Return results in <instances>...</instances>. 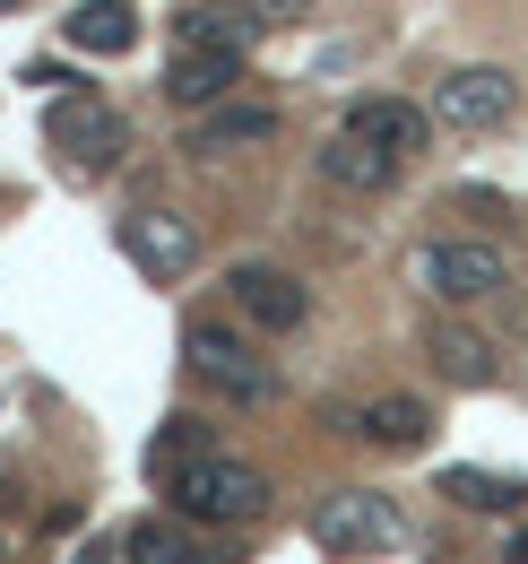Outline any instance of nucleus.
I'll list each match as a JSON object with an SVG mask.
<instances>
[{
  "label": "nucleus",
  "instance_id": "17",
  "mask_svg": "<svg viewBox=\"0 0 528 564\" xmlns=\"http://www.w3.org/2000/svg\"><path fill=\"white\" fill-rule=\"evenodd\" d=\"M122 556H131V564H217V556L191 539V521H183V512H147V521H131Z\"/></svg>",
  "mask_w": 528,
  "mask_h": 564
},
{
  "label": "nucleus",
  "instance_id": "11",
  "mask_svg": "<svg viewBox=\"0 0 528 564\" xmlns=\"http://www.w3.org/2000/svg\"><path fill=\"white\" fill-rule=\"evenodd\" d=\"M346 434H364L373 452H425V443H433V409H425L416 391H373V400L346 417Z\"/></svg>",
  "mask_w": 528,
  "mask_h": 564
},
{
  "label": "nucleus",
  "instance_id": "10",
  "mask_svg": "<svg viewBox=\"0 0 528 564\" xmlns=\"http://www.w3.org/2000/svg\"><path fill=\"white\" fill-rule=\"evenodd\" d=\"M234 87H243V53H174V70H165V105H183V113H217V105H234Z\"/></svg>",
  "mask_w": 528,
  "mask_h": 564
},
{
  "label": "nucleus",
  "instance_id": "6",
  "mask_svg": "<svg viewBox=\"0 0 528 564\" xmlns=\"http://www.w3.org/2000/svg\"><path fill=\"white\" fill-rule=\"evenodd\" d=\"M226 304H234L252 330H268V339H286V330L312 322V286L295 279V270H277V261H234V270H226Z\"/></svg>",
  "mask_w": 528,
  "mask_h": 564
},
{
  "label": "nucleus",
  "instance_id": "14",
  "mask_svg": "<svg viewBox=\"0 0 528 564\" xmlns=\"http://www.w3.org/2000/svg\"><path fill=\"white\" fill-rule=\"evenodd\" d=\"M252 35H261V9L243 0V9H226V0H199L174 18V53H252Z\"/></svg>",
  "mask_w": 528,
  "mask_h": 564
},
{
  "label": "nucleus",
  "instance_id": "5",
  "mask_svg": "<svg viewBox=\"0 0 528 564\" xmlns=\"http://www.w3.org/2000/svg\"><path fill=\"white\" fill-rule=\"evenodd\" d=\"M113 243H122V261H131L147 286H174L199 270V226L183 209H131L113 226Z\"/></svg>",
  "mask_w": 528,
  "mask_h": 564
},
{
  "label": "nucleus",
  "instance_id": "2",
  "mask_svg": "<svg viewBox=\"0 0 528 564\" xmlns=\"http://www.w3.org/2000/svg\"><path fill=\"white\" fill-rule=\"evenodd\" d=\"M183 365H191L199 391H217V400H234V409H268L286 382H277V365L252 348V330H234V322H217V313H199L191 330H183Z\"/></svg>",
  "mask_w": 528,
  "mask_h": 564
},
{
  "label": "nucleus",
  "instance_id": "7",
  "mask_svg": "<svg viewBox=\"0 0 528 564\" xmlns=\"http://www.w3.org/2000/svg\"><path fill=\"white\" fill-rule=\"evenodd\" d=\"M512 113H520V78L494 70V62H468V70L433 78V122H451V131H494Z\"/></svg>",
  "mask_w": 528,
  "mask_h": 564
},
{
  "label": "nucleus",
  "instance_id": "20",
  "mask_svg": "<svg viewBox=\"0 0 528 564\" xmlns=\"http://www.w3.org/2000/svg\"><path fill=\"white\" fill-rule=\"evenodd\" d=\"M252 9H261V26H286V18H304L312 0H252Z\"/></svg>",
  "mask_w": 528,
  "mask_h": 564
},
{
  "label": "nucleus",
  "instance_id": "19",
  "mask_svg": "<svg viewBox=\"0 0 528 564\" xmlns=\"http://www.w3.org/2000/svg\"><path fill=\"white\" fill-rule=\"evenodd\" d=\"M199 452H217V443H208V425H199V417H165V434L147 443V478H174V469L199 460Z\"/></svg>",
  "mask_w": 528,
  "mask_h": 564
},
{
  "label": "nucleus",
  "instance_id": "13",
  "mask_svg": "<svg viewBox=\"0 0 528 564\" xmlns=\"http://www.w3.org/2000/svg\"><path fill=\"white\" fill-rule=\"evenodd\" d=\"M425 356H433V373L460 382V391H485V382L503 373V348H494L485 330H468V322H425Z\"/></svg>",
  "mask_w": 528,
  "mask_h": 564
},
{
  "label": "nucleus",
  "instance_id": "3",
  "mask_svg": "<svg viewBox=\"0 0 528 564\" xmlns=\"http://www.w3.org/2000/svg\"><path fill=\"white\" fill-rule=\"evenodd\" d=\"M407 279L425 286L433 304H485V295L512 286V261L494 243H476V235H433V243H416Z\"/></svg>",
  "mask_w": 528,
  "mask_h": 564
},
{
  "label": "nucleus",
  "instance_id": "18",
  "mask_svg": "<svg viewBox=\"0 0 528 564\" xmlns=\"http://www.w3.org/2000/svg\"><path fill=\"white\" fill-rule=\"evenodd\" d=\"M442 495L468 503V512H520V478H485V469H442Z\"/></svg>",
  "mask_w": 528,
  "mask_h": 564
},
{
  "label": "nucleus",
  "instance_id": "1",
  "mask_svg": "<svg viewBox=\"0 0 528 564\" xmlns=\"http://www.w3.org/2000/svg\"><path fill=\"white\" fill-rule=\"evenodd\" d=\"M165 503H174L191 530H252L268 503H277V487H268L243 452H199V460H183V469L165 478Z\"/></svg>",
  "mask_w": 528,
  "mask_h": 564
},
{
  "label": "nucleus",
  "instance_id": "21",
  "mask_svg": "<svg viewBox=\"0 0 528 564\" xmlns=\"http://www.w3.org/2000/svg\"><path fill=\"white\" fill-rule=\"evenodd\" d=\"M503 564H528V530H512V539H503Z\"/></svg>",
  "mask_w": 528,
  "mask_h": 564
},
{
  "label": "nucleus",
  "instance_id": "16",
  "mask_svg": "<svg viewBox=\"0 0 528 564\" xmlns=\"http://www.w3.org/2000/svg\"><path fill=\"white\" fill-rule=\"evenodd\" d=\"M268 140H277V105H252V96H234V105H217V113H199V122H191V156L268 148Z\"/></svg>",
  "mask_w": 528,
  "mask_h": 564
},
{
  "label": "nucleus",
  "instance_id": "12",
  "mask_svg": "<svg viewBox=\"0 0 528 564\" xmlns=\"http://www.w3.org/2000/svg\"><path fill=\"white\" fill-rule=\"evenodd\" d=\"M312 174H321L330 192H346V200H373V192H391V183H398V156H382V148L330 131V140L312 148Z\"/></svg>",
  "mask_w": 528,
  "mask_h": 564
},
{
  "label": "nucleus",
  "instance_id": "4",
  "mask_svg": "<svg viewBox=\"0 0 528 564\" xmlns=\"http://www.w3.org/2000/svg\"><path fill=\"white\" fill-rule=\"evenodd\" d=\"M312 539H321L330 556H382V547H398V539H407V521H398L391 495L338 487V495H321V503H312Z\"/></svg>",
  "mask_w": 528,
  "mask_h": 564
},
{
  "label": "nucleus",
  "instance_id": "8",
  "mask_svg": "<svg viewBox=\"0 0 528 564\" xmlns=\"http://www.w3.org/2000/svg\"><path fill=\"white\" fill-rule=\"evenodd\" d=\"M338 131H346V140H364V148H382V156H398V165H407L416 148L433 140V113H425V105H407V96H355Z\"/></svg>",
  "mask_w": 528,
  "mask_h": 564
},
{
  "label": "nucleus",
  "instance_id": "9",
  "mask_svg": "<svg viewBox=\"0 0 528 564\" xmlns=\"http://www.w3.org/2000/svg\"><path fill=\"white\" fill-rule=\"evenodd\" d=\"M53 148H62L78 174H113V165H122V122H113L96 96H62V105H53Z\"/></svg>",
  "mask_w": 528,
  "mask_h": 564
},
{
  "label": "nucleus",
  "instance_id": "22",
  "mask_svg": "<svg viewBox=\"0 0 528 564\" xmlns=\"http://www.w3.org/2000/svg\"><path fill=\"white\" fill-rule=\"evenodd\" d=\"M9 9H18V0H0V18H9Z\"/></svg>",
  "mask_w": 528,
  "mask_h": 564
},
{
  "label": "nucleus",
  "instance_id": "15",
  "mask_svg": "<svg viewBox=\"0 0 528 564\" xmlns=\"http://www.w3.org/2000/svg\"><path fill=\"white\" fill-rule=\"evenodd\" d=\"M69 53H87V62H122L139 44V0H87V9H69Z\"/></svg>",
  "mask_w": 528,
  "mask_h": 564
}]
</instances>
